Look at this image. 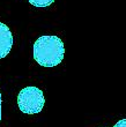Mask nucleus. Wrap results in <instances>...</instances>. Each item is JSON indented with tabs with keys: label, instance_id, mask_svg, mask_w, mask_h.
<instances>
[{
	"label": "nucleus",
	"instance_id": "nucleus-1",
	"mask_svg": "<svg viewBox=\"0 0 126 127\" xmlns=\"http://www.w3.org/2000/svg\"><path fill=\"white\" fill-rule=\"evenodd\" d=\"M65 56V46L58 36H41L34 43V59L43 67L59 65Z\"/></svg>",
	"mask_w": 126,
	"mask_h": 127
},
{
	"label": "nucleus",
	"instance_id": "nucleus-2",
	"mask_svg": "<svg viewBox=\"0 0 126 127\" xmlns=\"http://www.w3.org/2000/svg\"><path fill=\"white\" fill-rule=\"evenodd\" d=\"M45 98L40 88L29 86L23 88L17 95V106L26 114H36L43 110Z\"/></svg>",
	"mask_w": 126,
	"mask_h": 127
},
{
	"label": "nucleus",
	"instance_id": "nucleus-3",
	"mask_svg": "<svg viewBox=\"0 0 126 127\" xmlns=\"http://www.w3.org/2000/svg\"><path fill=\"white\" fill-rule=\"evenodd\" d=\"M14 38L10 29L6 24L0 22V59H2L10 52L13 47Z\"/></svg>",
	"mask_w": 126,
	"mask_h": 127
},
{
	"label": "nucleus",
	"instance_id": "nucleus-4",
	"mask_svg": "<svg viewBox=\"0 0 126 127\" xmlns=\"http://www.w3.org/2000/svg\"><path fill=\"white\" fill-rule=\"evenodd\" d=\"M33 6L40 7V8H44V7L50 6L51 3L54 2V0H28Z\"/></svg>",
	"mask_w": 126,
	"mask_h": 127
},
{
	"label": "nucleus",
	"instance_id": "nucleus-5",
	"mask_svg": "<svg viewBox=\"0 0 126 127\" xmlns=\"http://www.w3.org/2000/svg\"><path fill=\"white\" fill-rule=\"evenodd\" d=\"M115 127H126V119L124 118V119L119 120L116 125H115Z\"/></svg>",
	"mask_w": 126,
	"mask_h": 127
},
{
	"label": "nucleus",
	"instance_id": "nucleus-6",
	"mask_svg": "<svg viewBox=\"0 0 126 127\" xmlns=\"http://www.w3.org/2000/svg\"><path fill=\"white\" fill-rule=\"evenodd\" d=\"M1 104H2V98H1V93H0V121H1Z\"/></svg>",
	"mask_w": 126,
	"mask_h": 127
}]
</instances>
